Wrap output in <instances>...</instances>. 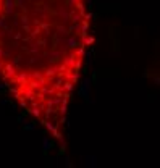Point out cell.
I'll return each mask as SVG.
<instances>
[{"label":"cell","mask_w":160,"mask_h":168,"mask_svg":"<svg viewBox=\"0 0 160 168\" xmlns=\"http://www.w3.org/2000/svg\"><path fill=\"white\" fill-rule=\"evenodd\" d=\"M91 23L84 0H0V79L62 146Z\"/></svg>","instance_id":"1"}]
</instances>
